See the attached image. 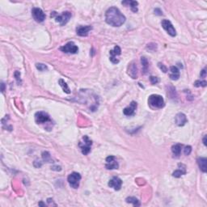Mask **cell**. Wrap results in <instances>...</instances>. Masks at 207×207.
I'll return each instance as SVG.
<instances>
[{
    "mask_svg": "<svg viewBox=\"0 0 207 207\" xmlns=\"http://www.w3.org/2000/svg\"><path fill=\"white\" fill-rule=\"evenodd\" d=\"M126 16L115 6L108 9L105 14V21L113 27H120L126 22Z\"/></svg>",
    "mask_w": 207,
    "mask_h": 207,
    "instance_id": "cell-1",
    "label": "cell"
},
{
    "mask_svg": "<svg viewBox=\"0 0 207 207\" xmlns=\"http://www.w3.org/2000/svg\"><path fill=\"white\" fill-rule=\"evenodd\" d=\"M148 104L151 107L154 109H162L165 105L164 100L162 96L153 94L151 95L148 98Z\"/></svg>",
    "mask_w": 207,
    "mask_h": 207,
    "instance_id": "cell-2",
    "label": "cell"
},
{
    "mask_svg": "<svg viewBox=\"0 0 207 207\" xmlns=\"http://www.w3.org/2000/svg\"><path fill=\"white\" fill-rule=\"evenodd\" d=\"M92 140L88 138V136L85 135L83 137L82 141L79 142V147L81 149V151L84 155H87L91 151V148H92Z\"/></svg>",
    "mask_w": 207,
    "mask_h": 207,
    "instance_id": "cell-3",
    "label": "cell"
},
{
    "mask_svg": "<svg viewBox=\"0 0 207 207\" xmlns=\"http://www.w3.org/2000/svg\"><path fill=\"white\" fill-rule=\"evenodd\" d=\"M81 180V176L78 172H72L68 176L67 181L71 188H78L79 186V182Z\"/></svg>",
    "mask_w": 207,
    "mask_h": 207,
    "instance_id": "cell-4",
    "label": "cell"
},
{
    "mask_svg": "<svg viewBox=\"0 0 207 207\" xmlns=\"http://www.w3.org/2000/svg\"><path fill=\"white\" fill-rule=\"evenodd\" d=\"M35 121L37 124H45L49 122H51L49 115L45 112H37L35 114Z\"/></svg>",
    "mask_w": 207,
    "mask_h": 207,
    "instance_id": "cell-5",
    "label": "cell"
},
{
    "mask_svg": "<svg viewBox=\"0 0 207 207\" xmlns=\"http://www.w3.org/2000/svg\"><path fill=\"white\" fill-rule=\"evenodd\" d=\"M60 50H62V52L66 53H72V54H75V53H77L79 51V48L75 43L73 41H70L67 44H66L65 45L62 46L60 48Z\"/></svg>",
    "mask_w": 207,
    "mask_h": 207,
    "instance_id": "cell-6",
    "label": "cell"
},
{
    "mask_svg": "<svg viewBox=\"0 0 207 207\" xmlns=\"http://www.w3.org/2000/svg\"><path fill=\"white\" fill-rule=\"evenodd\" d=\"M71 18V13L70 11H65V12H62L61 15L57 14V15H56V22L59 23L61 26H64L65 24L68 23Z\"/></svg>",
    "mask_w": 207,
    "mask_h": 207,
    "instance_id": "cell-7",
    "label": "cell"
},
{
    "mask_svg": "<svg viewBox=\"0 0 207 207\" xmlns=\"http://www.w3.org/2000/svg\"><path fill=\"white\" fill-rule=\"evenodd\" d=\"M161 24H162V27L164 28V29L166 30V32L170 36H172V37L176 36V31L175 28L172 24L171 21H169L168 19H164L162 23H161Z\"/></svg>",
    "mask_w": 207,
    "mask_h": 207,
    "instance_id": "cell-8",
    "label": "cell"
},
{
    "mask_svg": "<svg viewBox=\"0 0 207 207\" xmlns=\"http://www.w3.org/2000/svg\"><path fill=\"white\" fill-rule=\"evenodd\" d=\"M32 15L35 20L38 23H41L45 19V14L41 8H38V7L32 8Z\"/></svg>",
    "mask_w": 207,
    "mask_h": 207,
    "instance_id": "cell-9",
    "label": "cell"
},
{
    "mask_svg": "<svg viewBox=\"0 0 207 207\" xmlns=\"http://www.w3.org/2000/svg\"><path fill=\"white\" fill-rule=\"evenodd\" d=\"M119 164L118 161L116 159V157L113 155H110L106 158V164L105 168L109 170H113V169H118Z\"/></svg>",
    "mask_w": 207,
    "mask_h": 207,
    "instance_id": "cell-10",
    "label": "cell"
},
{
    "mask_svg": "<svg viewBox=\"0 0 207 207\" xmlns=\"http://www.w3.org/2000/svg\"><path fill=\"white\" fill-rule=\"evenodd\" d=\"M109 53H110V61L113 62V64H118V62H119V59H118L117 57L121 55V53H122L121 48L118 45H116L114 49L111 50Z\"/></svg>",
    "mask_w": 207,
    "mask_h": 207,
    "instance_id": "cell-11",
    "label": "cell"
},
{
    "mask_svg": "<svg viewBox=\"0 0 207 207\" xmlns=\"http://www.w3.org/2000/svg\"><path fill=\"white\" fill-rule=\"evenodd\" d=\"M122 180L118 176H114L109 182V186L110 188H114L115 190H120L122 188Z\"/></svg>",
    "mask_w": 207,
    "mask_h": 207,
    "instance_id": "cell-12",
    "label": "cell"
},
{
    "mask_svg": "<svg viewBox=\"0 0 207 207\" xmlns=\"http://www.w3.org/2000/svg\"><path fill=\"white\" fill-rule=\"evenodd\" d=\"M92 29V27L90 25L78 26L77 28H76V33L80 36H87Z\"/></svg>",
    "mask_w": 207,
    "mask_h": 207,
    "instance_id": "cell-13",
    "label": "cell"
},
{
    "mask_svg": "<svg viewBox=\"0 0 207 207\" xmlns=\"http://www.w3.org/2000/svg\"><path fill=\"white\" fill-rule=\"evenodd\" d=\"M136 109H137V103L135 102V101H132L128 107L125 108L124 110H123V113H124L126 116L130 117V116L135 115Z\"/></svg>",
    "mask_w": 207,
    "mask_h": 207,
    "instance_id": "cell-14",
    "label": "cell"
},
{
    "mask_svg": "<svg viewBox=\"0 0 207 207\" xmlns=\"http://www.w3.org/2000/svg\"><path fill=\"white\" fill-rule=\"evenodd\" d=\"M128 75L132 79H137L138 78V66L135 62H132L128 66Z\"/></svg>",
    "mask_w": 207,
    "mask_h": 207,
    "instance_id": "cell-15",
    "label": "cell"
},
{
    "mask_svg": "<svg viewBox=\"0 0 207 207\" xmlns=\"http://www.w3.org/2000/svg\"><path fill=\"white\" fill-rule=\"evenodd\" d=\"M187 122H188V120H187L185 114H184L182 113H180L176 114L175 118V122L178 126H184L187 123Z\"/></svg>",
    "mask_w": 207,
    "mask_h": 207,
    "instance_id": "cell-16",
    "label": "cell"
},
{
    "mask_svg": "<svg viewBox=\"0 0 207 207\" xmlns=\"http://www.w3.org/2000/svg\"><path fill=\"white\" fill-rule=\"evenodd\" d=\"M186 174V167L183 164H178V169H176L174 172L172 173V176L174 177L179 178L181 176Z\"/></svg>",
    "mask_w": 207,
    "mask_h": 207,
    "instance_id": "cell-17",
    "label": "cell"
},
{
    "mask_svg": "<svg viewBox=\"0 0 207 207\" xmlns=\"http://www.w3.org/2000/svg\"><path fill=\"white\" fill-rule=\"evenodd\" d=\"M170 75H169V77L172 80H177L180 78V71L178 70V68L176 66H171L170 67Z\"/></svg>",
    "mask_w": 207,
    "mask_h": 207,
    "instance_id": "cell-18",
    "label": "cell"
},
{
    "mask_svg": "<svg viewBox=\"0 0 207 207\" xmlns=\"http://www.w3.org/2000/svg\"><path fill=\"white\" fill-rule=\"evenodd\" d=\"M197 164L201 169V171L203 172H206L207 171V159L200 157L197 159Z\"/></svg>",
    "mask_w": 207,
    "mask_h": 207,
    "instance_id": "cell-19",
    "label": "cell"
},
{
    "mask_svg": "<svg viewBox=\"0 0 207 207\" xmlns=\"http://www.w3.org/2000/svg\"><path fill=\"white\" fill-rule=\"evenodd\" d=\"M182 145L181 144H175L172 147V151L173 156L175 158H179L181 152Z\"/></svg>",
    "mask_w": 207,
    "mask_h": 207,
    "instance_id": "cell-20",
    "label": "cell"
},
{
    "mask_svg": "<svg viewBox=\"0 0 207 207\" xmlns=\"http://www.w3.org/2000/svg\"><path fill=\"white\" fill-rule=\"evenodd\" d=\"M122 4H130V8L132 10L133 12H137L138 11V2L136 1H124L122 2Z\"/></svg>",
    "mask_w": 207,
    "mask_h": 207,
    "instance_id": "cell-21",
    "label": "cell"
},
{
    "mask_svg": "<svg viewBox=\"0 0 207 207\" xmlns=\"http://www.w3.org/2000/svg\"><path fill=\"white\" fill-rule=\"evenodd\" d=\"M58 83H59V85L62 87L63 92L67 93V94H70V93H71V91H70V88H69L67 83H66L63 79H59V80H58Z\"/></svg>",
    "mask_w": 207,
    "mask_h": 207,
    "instance_id": "cell-22",
    "label": "cell"
},
{
    "mask_svg": "<svg viewBox=\"0 0 207 207\" xmlns=\"http://www.w3.org/2000/svg\"><path fill=\"white\" fill-rule=\"evenodd\" d=\"M126 201L127 203H131L134 205V206H140V202L136 197H129L126 199Z\"/></svg>",
    "mask_w": 207,
    "mask_h": 207,
    "instance_id": "cell-23",
    "label": "cell"
},
{
    "mask_svg": "<svg viewBox=\"0 0 207 207\" xmlns=\"http://www.w3.org/2000/svg\"><path fill=\"white\" fill-rule=\"evenodd\" d=\"M141 62H142V66H143V71H144V74H147L148 70V62L147 58L145 57H142L141 58Z\"/></svg>",
    "mask_w": 207,
    "mask_h": 207,
    "instance_id": "cell-24",
    "label": "cell"
},
{
    "mask_svg": "<svg viewBox=\"0 0 207 207\" xmlns=\"http://www.w3.org/2000/svg\"><path fill=\"white\" fill-rule=\"evenodd\" d=\"M42 159L46 163H52L53 160L51 159V156L48 151H44L42 153Z\"/></svg>",
    "mask_w": 207,
    "mask_h": 207,
    "instance_id": "cell-25",
    "label": "cell"
},
{
    "mask_svg": "<svg viewBox=\"0 0 207 207\" xmlns=\"http://www.w3.org/2000/svg\"><path fill=\"white\" fill-rule=\"evenodd\" d=\"M36 67L37 70H39L40 71H44L47 70V66L43 63H36Z\"/></svg>",
    "mask_w": 207,
    "mask_h": 207,
    "instance_id": "cell-26",
    "label": "cell"
},
{
    "mask_svg": "<svg viewBox=\"0 0 207 207\" xmlns=\"http://www.w3.org/2000/svg\"><path fill=\"white\" fill-rule=\"evenodd\" d=\"M207 84V83L205 81H199V80H197L194 83V86L198 88V87H205Z\"/></svg>",
    "mask_w": 207,
    "mask_h": 207,
    "instance_id": "cell-27",
    "label": "cell"
},
{
    "mask_svg": "<svg viewBox=\"0 0 207 207\" xmlns=\"http://www.w3.org/2000/svg\"><path fill=\"white\" fill-rule=\"evenodd\" d=\"M191 151H192V147H191V146H186L185 147H184V153L185 155H190Z\"/></svg>",
    "mask_w": 207,
    "mask_h": 207,
    "instance_id": "cell-28",
    "label": "cell"
},
{
    "mask_svg": "<svg viewBox=\"0 0 207 207\" xmlns=\"http://www.w3.org/2000/svg\"><path fill=\"white\" fill-rule=\"evenodd\" d=\"M150 80H151V83L152 84H156V83H158L159 82V79L157 77H155V76H151L150 77Z\"/></svg>",
    "mask_w": 207,
    "mask_h": 207,
    "instance_id": "cell-29",
    "label": "cell"
},
{
    "mask_svg": "<svg viewBox=\"0 0 207 207\" xmlns=\"http://www.w3.org/2000/svg\"><path fill=\"white\" fill-rule=\"evenodd\" d=\"M158 66H159V68H160V70H161V71H162L163 72L166 73L167 71H168V68H167L166 66H165L163 64V63H161V62H159Z\"/></svg>",
    "mask_w": 207,
    "mask_h": 207,
    "instance_id": "cell-30",
    "label": "cell"
},
{
    "mask_svg": "<svg viewBox=\"0 0 207 207\" xmlns=\"http://www.w3.org/2000/svg\"><path fill=\"white\" fill-rule=\"evenodd\" d=\"M15 79H16V80H17V83H21V79H20V73L19 72V71H15Z\"/></svg>",
    "mask_w": 207,
    "mask_h": 207,
    "instance_id": "cell-31",
    "label": "cell"
},
{
    "mask_svg": "<svg viewBox=\"0 0 207 207\" xmlns=\"http://www.w3.org/2000/svg\"><path fill=\"white\" fill-rule=\"evenodd\" d=\"M33 165H34L35 168H41L42 166V162L40 161V160H35V162L33 163Z\"/></svg>",
    "mask_w": 207,
    "mask_h": 207,
    "instance_id": "cell-32",
    "label": "cell"
},
{
    "mask_svg": "<svg viewBox=\"0 0 207 207\" xmlns=\"http://www.w3.org/2000/svg\"><path fill=\"white\" fill-rule=\"evenodd\" d=\"M205 76H206V71H205V68H204L202 71H201V77L205 78Z\"/></svg>",
    "mask_w": 207,
    "mask_h": 207,
    "instance_id": "cell-33",
    "label": "cell"
},
{
    "mask_svg": "<svg viewBox=\"0 0 207 207\" xmlns=\"http://www.w3.org/2000/svg\"><path fill=\"white\" fill-rule=\"evenodd\" d=\"M155 12L156 13V14H157V15H162V11H160L159 9H155Z\"/></svg>",
    "mask_w": 207,
    "mask_h": 207,
    "instance_id": "cell-34",
    "label": "cell"
},
{
    "mask_svg": "<svg viewBox=\"0 0 207 207\" xmlns=\"http://www.w3.org/2000/svg\"><path fill=\"white\" fill-rule=\"evenodd\" d=\"M1 87H2V89H1V91H2V92H4V90H5L4 83H2V84H1Z\"/></svg>",
    "mask_w": 207,
    "mask_h": 207,
    "instance_id": "cell-35",
    "label": "cell"
},
{
    "mask_svg": "<svg viewBox=\"0 0 207 207\" xmlns=\"http://www.w3.org/2000/svg\"><path fill=\"white\" fill-rule=\"evenodd\" d=\"M203 143H204V145L206 146V136L204 137V139H203Z\"/></svg>",
    "mask_w": 207,
    "mask_h": 207,
    "instance_id": "cell-36",
    "label": "cell"
},
{
    "mask_svg": "<svg viewBox=\"0 0 207 207\" xmlns=\"http://www.w3.org/2000/svg\"><path fill=\"white\" fill-rule=\"evenodd\" d=\"M39 205H43V206H45V205L43 202H40V203H39Z\"/></svg>",
    "mask_w": 207,
    "mask_h": 207,
    "instance_id": "cell-37",
    "label": "cell"
}]
</instances>
